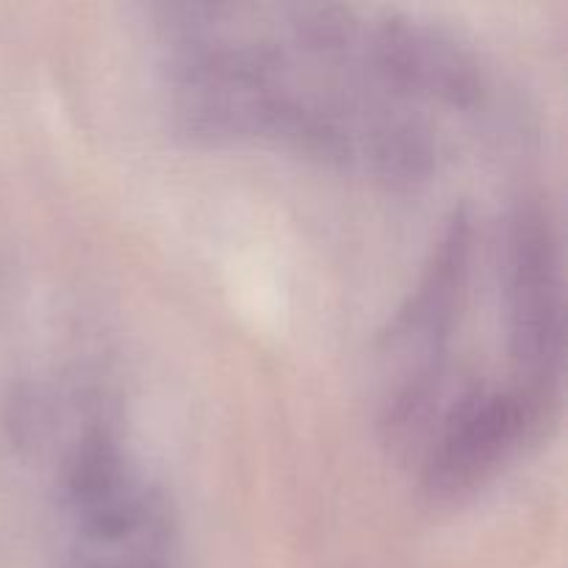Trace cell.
I'll use <instances>...</instances> for the list:
<instances>
[{
  "label": "cell",
  "instance_id": "cell-2",
  "mask_svg": "<svg viewBox=\"0 0 568 568\" xmlns=\"http://www.w3.org/2000/svg\"><path fill=\"white\" fill-rule=\"evenodd\" d=\"M358 64L364 81L397 103L433 100L471 109L486 92L480 59L455 33L399 11L364 22Z\"/></svg>",
  "mask_w": 568,
  "mask_h": 568
},
{
  "label": "cell",
  "instance_id": "cell-1",
  "mask_svg": "<svg viewBox=\"0 0 568 568\" xmlns=\"http://www.w3.org/2000/svg\"><path fill=\"white\" fill-rule=\"evenodd\" d=\"M508 303L514 388L538 416H549L564 372V275L552 216L521 200L508 222Z\"/></svg>",
  "mask_w": 568,
  "mask_h": 568
},
{
  "label": "cell",
  "instance_id": "cell-3",
  "mask_svg": "<svg viewBox=\"0 0 568 568\" xmlns=\"http://www.w3.org/2000/svg\"><path fill=\"white\" fill-rule=\"evenodd\" d=\"M541 425L532 405L510 388L471 386L444 414L422 466V491L436 505L464 503Z\"/></svg>",
  "mask_w": 568,
  "mask_h": 568
},
{
  "label": "cell",
  "instance_id": "cell-5",
  "mask_svg": "<svg viewBox=\"0 0 568 568\" xmlns=\"http://www.w3.org/2000/svg\"><path fill=\"white\" fill-rule=\"evenodd\" d=\"M136 477L128 469L120 442L105 427H89L67 453L61 466V505L81 516L125 491Z\"/></svg>",
  "mask_w": 568,
  "mask_h": 568
},
{
  "label": "cell",
  "instance_id": "cell-4",
  "mask_svg": "<svg viewBox=\"0 0 568 568\" xmlns=\"http://www.w3.org/2000/svg\"><path fill=\"white\" fill-rule=\"evenodd\" d=\"M471 253H475V220L466 209H455L433 247L419 283L383 333L388 353L399 347H419L416 366H444V347L453 336L469 286Z\"/></svg>",
  "mask_w": 568,
  "mask_h": 568
}]
</instances>
